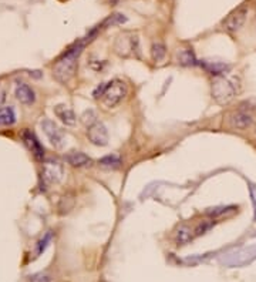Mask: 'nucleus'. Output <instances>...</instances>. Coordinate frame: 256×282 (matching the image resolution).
Here are the masks:
<instances>
[{
  "instance_id": "obj_15",
  "label": "nucleus",
  "mask_w": 256,
  "mask_h": 282,
  "mask_svg": "<svg viewBox=\"0 0 256 282\" xmlns=\"http://www.w3.org/2000/svg\"><path fill=\"white\" fill-rule=\"evenodd\" d=\"M165 55H167L165 46H164L161 42H155L151 47L152 60H154L155 63H157V61H163L164 58H165Z\"/></svg>"
},
{
  "instance_id": "obj_21",
  "label": "nucleus",
  "mask_w": 256,
  "mask_h": 282,
  "mask_svg": "<svg viewBox=\"0 0 256 282\" xmlns=\"http://www.w3.org/2000/svg\"><path fill=\"white\" fill-rule=\"evenodd\" d=\"M30 282H50V278L47 275H43V274H39V275H35Z\"/></svg>"
},
{
  "instance_id": "obj_19",
  "label": "nucleus",
  "mask_w": 256,
  "mask_h": 282,
  "mask_svg": "<svg viewBox=\"0 0 256 282\" xmlns=\"http://www.w3.org/2000/svg\"><path fill=\"white\" fill-rule=\"evenodd\" d=\"M50 239H51V235H50V234H47L43 239H40V242H39V245H37V254H42V252L46 249L47 244L50 242Z\"/></svg>"
},
{
  "instance_id": "obj_5",
  "label": "nucleus",
  "mask_w": 256,
  "mask_h": 282,
  "mask_svg": "<svg viewBox=\"0 0 256 282\" xmlns=\"http://www.w3.org/2000/svg\"><path fill=\"white\" fill-rule=\"evenodd\" d=\"M42 175H43V180H44L47 185L58 184L64 177V169L57 161H46L43 164Z\"/></svg>"
},
{
  "instance_id": "obj_18",
  "label": "nucleus",
  "mask_w": 256,
  "mask_h": 282,
  "mask_svg": "<svg viewBox=\"0 0 256 282\" xmlns=\"http://www.w3.org/2000/svg\"><path fill=\"white\" fill-rule=\"evenodd\" d=\"M83 121H84L85 124H88V125L94 124V123L97 121V117H95V113H94V112H91V110L85 112V114L83 115Z\"/></svg>"
},
{
  "instance_id": "obj_17",
  "label": "nucleus",
  "mask_w": 256,
  "mask_h": 282,
  "mask_svg": "<svg viewBox=\"0 0 256 282\" xmlns=\"http://www.w3.org/2000/svg\"><path fill=\"white\" fill-rule=\"evenodd\" d=\"M100 164H101L103 167H113V169H116V167H118V166L121 164V160H120L118 156L113 154V156H107V157L101 158V160H100Z\"/></svg>"
},
{
  "instance_id": "obj_7",
  "label": "nucleus",
  "mask_w": 256,
  "mask_h": 282,
  "mask_svg": "<svg viewBox=\"0 0 256 282\" xmlns=\"http://www.w3.org/2000/svg\"><path fill=\"white\" fill-rule=\"evenodd\" d=\"M246 14L248 10L246 7H239L236 10H233L223 22V29L229 33H235L238 32L242 26H244L245 20H246Z\"/></svg>"
},
{
  "instance_id": "obj_16",
  "label": "nucleus",
  "mask_w": 256,
  "mask_h": 282,
  "mask_svg": "<svg viewBox=\"0 0 256 282\" xmlns=\"http://www.w3.org/2000/svg\"><path fill=\"white\" fill-rule=\"evenodd\" d=\"M178 61H179L181 64H185V66H191V64H195V63H197L194 53H192L191 50H188V49L181 50V52L178 53Z\"/></svg>"
},
{
  "instance_id": "obj_10",
  "label": "nucleus",
  "mask_w": 256,
  "mask_h": 282,
  "mask_svg": "<svg viewBox=\"0 0 256 282\" xmlns=\"http://www.w3.org/2000/svg\"><path fill=\"white\" fill-rule=\"evenodd\" d=\"M54 114L57 115V118H60V121L67 127H73L77 123V117L76 113L73 112V109L66 106V104H58L54 107Z\"/></svg>"
},
{
  "instance_id": "obj_2",
  "label": "nucleus",
  "mask_w": 256,
  "mask_h": 282,
  "mask_svg": "<svg viewBox=\"0 0 256 282\" xmlns=\"http://www.w3.org/2000/svg\"><path fill=\"white\" fill-rule=\"evenodd\" d=\"M236 83L235 80L219 76L212 83V97L221 104L229 103L236 96Z\"/></svg>"
},
{
  "instance_id": "obj_20",
  "label": "nucleus",
  "mask_w": 256,
  "mask_h": 282,
  "mask_svg": "<svg viewBox=\"0 0 256 282\" xmlns=\"http://www.w3.org/2000/svg\"><path fill=\"white\" fill-rule=\"evenodd\" d=\"M211 226H212V223H204V224H201V226L197 228V231H195V234L197 235H201V234H205L208 229H210Z\"/></svg>"
},
{
  "instance_id": "obj_11",
  "label": "nucleus",
  "mask_w": 256,
  "mask_h": 282,
  "mask_svg": "<svg viewBox=\"0 0 256 282\" xmlns=\"http://www.w3.org/2000/svg\"><path fill=\"white\" fill-rule=\"evenodd\" d=\"M14 94H16V99L22 104H26V106L33 104L36 100L35 91H33V89L30 86H27L26 83H17L16 89H14Z\"/></svg>"
},
{
  "instance_id": "obj_1",
  "label": "nucleus",
  "mask_w": 256,
  "mask_h": 282,
  "mask_svg": "<svg viewBox=\"0 0 256 282\" xmlns=\"http://www.w3.org/2000/svg\"><path fill=\"white\" fill-rule=\"evenodd\" d=\"M82 49L83 43L73 46L63 56L58 58L57 63L54 64L53 74H54V77H56L60 83H64V84H66V83H69L71 77L74 76L76 68H77V60H79V56H80V53H82Z\"/></svg>"
},
{
  "instance_id": "obj_12",
  "label": "nucleus",
  "mask_w": 256,
  "mask_h": 282,
  "mask_svg": "<svg viewBox=\"0 0 256 282\" xmlns=\"http://www.w3.org/2000/svg\"><path fill=\"white\" fill-rule=\"evenodd\" d=\"M66 161L73 167H87L91 164V158L82 151H71L66 156Z\"/></svg>"
},
{
  "instance_id": "obj_9",
  "label": "nucleus",
  "mask_w": 256,
  "mask_h": 282,
  "mask_svg": "<svg viewBox=\"0 0 256 282\" xmlns=\"http://www.w3.org/2000/svg\"><path fill=\"white\" fill-rule=\"evenodd\" d=\"M22 137H23L24 144L32 151V154H33L37 160H42L43 156H44V148L40 144V141L37 140V137H36L32 131H27V130L22 134Z\"/></svg>"
},
{
  "instance_id": "obj_14",
  "label": "nucleus",
  "mask_w": 256,
  "mask_h": 282,
  "mask_svg": "<svg viewBox=\"0 0 256 282\" xmlns=\"http://www.w3.org/2000/svg\"><path fill=\"white\" fill-rule=\"evenodd\" d=\"M16 121V114L12 107L0 109V125H12Z\"/></svg>"
},
{
  "instance_id": "obj_6",
  "label": "nucleus",
  "mask_w": 256,
  "mask_h": 282,
  "mask_svg": "<svg viewBox=\"0 0 256 282\" xmlns=\"http://www.w3.org/2000/svg\"><path fill=\"white\" fill-rule=\"evenodd\" d=\"M87 137L94 146L104 147L108 144V131H107L105 125L100 121H95L94 124L88 125Z\"/></svg>"
},
{
  "instance_id": "obj_8",
  "label": "nucleus",
  "mask_w": 256,
  "mask_h": 282,
  "mask_svg": "<svg viewBox=\"0 0 256 282\" xmlns=\"http://www.w3.org/2000/svg\"><path fill=\"white\" fill-rule=\"evenodd\" d=\"M229 123L232 125L233 128H238V130H246L249 128L252 123H254V117L252 114L248 113V112H235L233 114H231L229 117Z\"/></svg>"
},
{
  "instance_id": "obj_3",
  "label": "nucleus",
  "mask_w": 256,
  "mask_h": 282,
  "mask_svg": "<svg viewBox=\"0 0 256 282\" xmlns=\"http://www.w3.org/2000/svg\"><path fill=\"white\" fill-rule=\"evenodd\" d=\"M128 89L127 84L121 80H113L110 83L105 84L104 94H103V102L108 107V109H113L117 107L120 103L123 102L127 96Z\"/></svg>"
},
{
  "instance_id": "obj_4",
  "label": "nucleus",
  "mask_w": 256,
  "mask_h": 282,
  "mask_svg": "<svg viewBox=\"0 0 256 282\" xmlns=\"http://www.w3.org/2000/svg\"><path fill=\"white\" fill-rule=\"evenodd\" d=\"M40 125L43 128V133L48 138V141L51 143V146H54L56 148H61L64 146V143H66L64 133L58 128V125L54 121H51L50 118H43Z\"/></svg>"
},
{
  "instance_id": "obj_13",
  "label": "nucleus",
  "mask_w": 256,
  "mask_h": 282,
  "mask_svg": "<svg viewBox=\"0 0 256 282\" xmlns=\"http://www.w3.org/2000/svg\"><path fill=\"white\" fill-rule=\"evenodd\" d=\"M191 237L192 235H191L189 226H181L176 229V232H175V242H176V245H185V244L189 242Z\"/></svg>"
}]
</instances>
